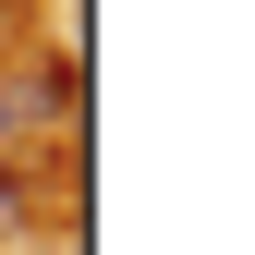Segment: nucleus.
Segmentation results:
<instances>
[{
	"mask_svg": "<svg viewBox=\"0 0 255 255\" xmlns=\"http://www.w3.org/2000/svg\"><path fill=\"white\" fill-rule=\"evenodd\" d=\"M0 110H12V98H0Z\"/></svg>",
	"mask_w": 255,
	"mask_h": 255,
	"instance_id": "f257e3e1",
	"label": "nucleus"
}]
</instances>
